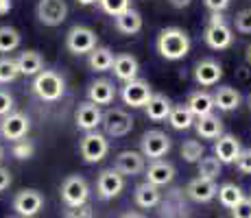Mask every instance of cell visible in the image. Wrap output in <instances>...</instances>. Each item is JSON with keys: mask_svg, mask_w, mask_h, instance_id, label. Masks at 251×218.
Masks as SVG:
<instances>
[{"mask_svg": "<svg viewBox=\"0 0 251 218\" xmlns=\"http://www.w3.org/2000/svg\"><path fill=\"white\" fill-rule=\"evenodd\" d=\"M240 142L234 138L231 133H223L214 144V157L219 159L221 164H234L236 157L240 155Z\"/></svg>", "mask_w": 251, "mask_h": 218, "instance_id": "cell-16", "label": "cell"}, {"mask_svg": "<svg viewBox=\"0 0 251 218\" xmlns=\"http://www.w3.org/2000/svg\"><path fill=\"white\" fill-rule=\"evenodd\" d=\"M203 2H205V7L210 9L212 13H223L225 9L229 7L231 0H203Z\"/></svg>", "mask_w": 251, "mask_h": 218, "instance_id": "cell-42", "label": "cell"}, {"mask_svg": "<svg viewBox=\"0 0 251 218\" xmlns=\"http://www.w3.org/2000/svg\"><path fill=\"white\" fill-rule=\"evenodd\" d=\"M11 218H22V216H11Z\"/></svg>", "mask_w": 251, "mask_h": 218, "instance_id": "cell-53", "label": "cell"}, {"mask_svg": "<svg viewBox=\"0 0 251 218\" xmlns=\"http://www.w3.org/2000/svg\"><path fill=\"white\" fill-rule=\"evenodd\" d=\"M133 196H136V203L140 207H144V210H151V207H155L157 203H160L162 198V192L157 190L155 186H151V183H138L136 186V192H133Z\"/></svg>", "mask_w": 251, "mask_h": 218, "instance_id": "cell-27", "label": "cell"}, {"mask_svg": "<svg viewBox=\"0 0 251 218\" xmlns=\"http://www.w3.org/2000/svg\"><path fill=\"white\" fill-rule=\"evenodd\" d=\"M195 129L203 140H216L223 135V120L214 114L201 116V118L195 120Z\"/></svg>", "mask_w": 251, "mask_h": 218, "instance_id": "cell-21", "label": "cell"}, {"mask_svg": "<svg viewBox=\"0 0 251 218\" xmlns=\"http://www.w3.org/2000/svg\"><path fill=\"white\" fill-rule=\"evenodd\" d=\"M234 26H236V31H238V33L251 35V9H243L240 13H236Z\"/></svg>", "mask_w": 251, "mask_h": 218, "instance_id": "cell-37", "label": "cell"}, {"mask_svg": "<svg viewBox=\"0 0 251 218\" xmlns=\"http://www.w3.org/2000/svg\"><path fill=\"white\" fill-rule=\"evenodd\" d=\"M212 100H214V107H219L221 111H234V109H238L243 96H240V92L234 90V87L223 85V87H219V90L214 92Z\"/></svg>", "mask_w": 251, "mask_h": 218, "instance_id": "cell-23", "label": "cell"}, {"mask_svg": "<svg viewBox=\"0 0 251 218\" xmlns=\"http://www.w3.org/2000/svg\"><path fill=\"white\" fill-rule=\"evenodd\" d=\"M120 218H144V216L140 214V212H125V214L120 216Z\"/></svg>", "mask_w": 251, "mask_h": 218, "instance_id": "cell-48", "label": "cell"}, {"mask_svg": "<svg viewBox=\"0 0 251 218\" xmlns=\"http://www.w3.org/2000/svg\"><path fill=\"white\" fill-rule=\"evenodd\" d=\"M9 9H11V0H0V16L9 13Z\"/></svg>", "mask_w": 251, "mask_h": 218, "instance_id": "cell-46", "label": "cell"}, {"mask_svg": "<svg viewBox=\"0 0 251 218\" xmlns=\"http://www.w3.org/2000/svg\"><path fill=\"white\" fill-rule=\"evenodd\" d=\"M76 2H79V4H85V7H88V4H94V2H99V0H76Z\"/></svg>", "mask_w": 251, "mask_h": 218, "instance_id": "cell-49", "label": "cell"}, {"mask_svg": "<svg viewBox=\"0 0 251 218\" xmlns=\"http://www.w3.org/2000/svg\"><path fill=\"white\" fill-rule=\"evenodd\" d=\"M231 216L234 218H251V198L245 196L240 203L231 207Z\"/></svg>", "mask_w": 251, "mask_h": 218, "instance_id": "cell-40", "label": "cell"}, {"mask_svg": "<svg viewBox=\"0 0 251 218\" xmlns=\"http://www.w3.org/2000/svg\"><path fill=\"white\" fill-rule=\"evenodd\" d=\"M181 157L186 159L188 164H197L201 157H205L203 144L197 142V140H186V142L181 144Z\"/></svg>", "mask_w": 251, "mask_h": 218, "instance_id": "cell-34", "label": "cell"}, {"mask_svg": "<svg viewBox=\"0 0 251 218\" xmlns=\"http://www.w3.org/2000/svg\"><path fill=\"white\" fill-rule=\"evenodd\" d=\"M100 124H103L105 133H107L109 138H123V135H127L129 131L133 129V118L125 109L112 107L103 114Z\"/></svg>", "mask_w": 251, "mask_h": 218, "instance_id": "cell-5", "label": "cell"}, {"mask_svg": "<svg viewBox=\"0 0 251 218\" xmlns=\"http://www.w3.org/2000/svg\"><path fill=\"white\" fill-rule=\"evenodd\" d=\"M68 218H92V210H90L88 205L75 207L72 212H68Z\"/></svg>", "mask_w": 251, "mask_h": 218, "instance_id": "cell-43", "label": "cell"}, {"mask_svg": "<svg viewBox=\"0 0 251 218\" xmlns=\"http://www.w3.org/2000/svg\"><path fill=\"white\" fill-rule=\"evenodd\" d=\"M88 64L94 72H107L114 64V52L109 50L107 46H96L94 50L90 52Z\"/></svg>", "mask_w": 251, "mask_h": 218, "instance_id": "cell-29", "label": "cell"}, {"mask_svg": "<svg viewBox=\"0 0 251 218\" xmlns=\"http://www.w3.org/2000/svg\"><path fill=\"white\" fill-rule=\"evenodd\" d=\"M144 109H147V118L149 120H153V122H162V120L168 118L173 105H171V100H168V96L153 94L151 98H149V103H147V107Z\"/></svg>", "mask_w": 251, "mask_h": 218, "instance_id": "cell-24", "label": "cell"}, {"mask_svg": "<svg viewBox=\"0 0 251 218\" xmlns=\"http://www.w3.org/2000/svg\"><path fill=\"white\" fill-rule=\"evenodd\" d=\"M116 28L120 33H125V35H136L140 28H142V16H140L136 9L129 7L127 11L116 16Z\"/></svg>", "mask_w": 251, "mask_h": 218, "instance_id": "cell-26", "label": "cell"}, {"mask_svg": "<svg viewBox=\"0 0 251 218\" xmlns=\"http://www.w3.org/2000/svg\"><path fill=\"white\" fill-rule=\"evenodd\" d=\"M88 96H90V103H94L96 107H99V105H109L116 96V87H114L112 81L99 79L90 85Z\"/></svg>", "mask_w": 251, "mask_h": 218, "instance_id": "cell-22", "label": "cell"}, {"mask_svg": "<svg viewBox=\"0 0 251 218\" xmlns=\"http://www.w3.org/2000/svg\"><path fill=\"white\" fill-rule=\"evenodd\" d=\"M114 74L116 79L125 81V83H129V81H133L138 76V70H140V64L138 59L133 55H129V52H120V55L114 57Z\"/></svg>", "mask_w": 251, "mask_h": 218, "instance_id": "cell-19", "label": "cell"}, {"mask_svg": "<svg viewBox=\"0 0 251 218\" xmlns=\"http://www.w3.org/2000/svg\"><path fill=\"white\" fill-rule=\"evenodd\" d=\"M13 109V98L4 90H0V116H9Z\"/></svg>", "mask_w": 251, "mask_h": 218, "instance_id": "cell-41", "label": "cell"}, {"mask_svg": "<svg viewBox=\"0 0 251 218\" xmlns=\"http://www.w3.org/2000/svg\"><path fill=\"white\" fill-rule=\"evenodd\" d=\"M197 164H199V177L201 179H210V181H214L216 177H221V168H223V164H221L216 157H201Z\"/></svg>", "mask_w": 251, "mask_h": 218, "instance_id": "cell-32", "label": "cell"}, {"mask_svg": "<svg viewBox=\"0 0 251 218\" xmlns=\"http://www.w3.org/2000/svg\"><path fill=\"white\" fill-rule=\"evenodd\" d=\"M247 61H249V64H251V44H249V46H247Z\"/></svg>", "mask_w": 251, "mask_h": 218, "instance_id": "cell-50", "label": "cell"}, {"mask_svg": "<svg viewBox=\"0 0 251 218\" xmlns=\"http://www.w3.org/2000/svg\"><path fill=\"white\" fill-rule=\"evenodd\" d=\"M173 179H175V166L171 162H166V159H155L147 168V183H151L155 188L166 186Z\"/></svg>", "mask_w": 251, "mask_h": 218, "instance_id": "cell-17", "label": "cell"}, {"mask_svg": "<svg viewBox=\"0 0 251 218\" xmlns=\"http://www.w3.org/2000/svg\"><path fill=\"white\" fill-rule=\"evenodd\" d=\"M216 196H219L221 205L227 207V210H231L236 203H240L245 198V192L240 190L236 183H223V186L219 188V192H216Z\"/></svg>", "mask_w": 251, "mask_h": 218, "instance_id": "cell-31", "label": "cell"}, {"mask_svg": "<svg viewBox=\"0 0 251 218\" xmlns=\"http://www.w3.org/2000/svg\"><path fill=\"white\" fill-rule=\"evenodd\" d=\"M33 144L28 142V140H20V142H16L13 144V157L16 159H28V157H33Z\"/></svg>", "mask_w": 251, "mask_h": 218, "instance_id": "cell-38", "label": "cell"}, {"mask_svg": "<svg viewBox=\"0 0 251 218\" xmlns=\"http://www.w3.org/2000/svg\"><path fill=\"white\" fill-rule=\"evenodd\" d=\"M203 40L212 50H225V48L231 46L234 35H231V28L227 24H207Z\"/></svg>", "mask_w": 251, "mask_h": 218, "instance_id": "cell-14", "label": "cell"}, {"mask_svg": "<svg viewBox=\"0 0 251 218\" xmlns=\"http://www.w3.org/2000/svg\"><path fill=\"white\" fill-rule=\"evenodd\" d=\"M28 129H31V122H28V118L24 114H20V111L4 116V120L0 122V135H2L4 140H11V142L24 140Z\"/></svg>", "mask_w": 251, "mask_h": 218, "instance_id": "cell-10", "label": "cell"}, {"mask_svg": "<svg viewBox=\"0 0 251 218\" xmlns=\"http://www.w3.org/2000/svg\"><path fill=\"white\" fill-rule=\"evenodd\" d=\"M120 96H123L125 105H131V107H147L149 98L153 96V90L147 81L133 79V81H129V83L123 85Z\"/></svg>", "mask_w": 251, "mask_h": 218, "instance_id": "cell-9", "label": "cell"}, {"mask_svg": "<svg viewBox=\"0 0 251 218\" xmlns=\"http://www.w3.org/2000/svg\"><path fill=\"white\" fill-rule=\"evenodd\" d=\"M114 170L118 174H127V177H133V174H140L144 170V157L140 151H120L116 155L114 162Z\"/></svg>", "mask_w": 251, "mask_h": 218, "instance_id": "cell-13", "label": "cell"}, {"mask_svg": "<svg viewBox=\"0 0 251 218\" xmlns=\"http://www.w3.org/2000/svg\"><path fill=\"white\" fill-rule=\"evenodd\" d=\"M0 159H2V148H0Z\"/></svg>", "mask_w": 251, "mask_h": 218, "instance_id": "cell-51", "label": "cell"}, {"mask_svg": "<svg viewBox=\"0 0 251 218\" xmlns=\"http://www.w3.org/2000/svg\"><path fill=\"white\" fill-rule=\"evenodd\" d=\"M216 192H219V186H216V181H210V179H192L190 183H188L186 188V194L192 198V201L197 203H207L212 201V198L216 196Z\"/></svg>", "mask_w": 251, "mask_h": 218, "instance_id": "cell-20", "label": "cell"}, {"mask_svg": "<svg viewBox=\"0 0 251 218\" xmlns=\"http://www.w3.org/2000/svg\"><path fill=\"white\" fill-rule=\"evenodd\" d=\"M168 2H171L173 7H175V9H186L188 4L192 2V0H168Z\"/></svg>", "mask_w": 251, "mask_h": 218, "instance_id": "cell-45", "label": "cell"}, {"mask_svg": "<svg viewBox=\"0 0 251 218\" xmlns=\"http://www.w3.org/2000/svg\"><path fill=\"white\" fill-rule=\"evenodd\" d=\"M20 46V33L11 26H0V52H11Z\"/></svg>", "mask_w": 251, "mask_h": 218, "instance_id": "cell-33", "label": "cell"}, {"mask_svg": "<svg viewBox=\"0 0 251 218\" xmlns=\"http://www.w3.org/2000/svg\"><path fill=\"white\" fill-rule=\"evenodd\" d=\"M9 186H11V172L0 166V192H4Z\"/></svg>", "mask_w": 251, "mask_h": 218, "instance_id": "cell-44", "label": "cell"}, {"mask_svg": "<svg viewBox=\"0 0 251 218\" xmlns=\"http://www.w3.org/2000/svg\"><path fill=\"white\" fill-rule=\"evenodd\" d=\"M236 168H238L243 174H251V151L249 148H243L240 151V155L236 157Z\"/></svg>", "mask_w": 251, "mask_h": 218, "instance_id": "cell-39", "label": "cell"}, {"mask_svg": "<svg viewBox=\"0 0 251 218\" xmlns=\"http://www.w3.org/2000/svg\"><path fill=\"white\" fill-rule=\"evenodd\" d=\"M186 107L195 118H201V116L212 114V109H214V100H212V96L207 94V92H192V94L188 96Z\"/></svg>", "mask_w": 251, "mask_h": 218, "instance_id": "cell-25", "label": "cell"}, {"mask_svg": "<svg viewBox=\"0 0 251 218\" xmlns=\"http://www.w3.org/2000/svg\"><path fill=\"white\" fill-rule=\"evenodd\" d=\"M44 207V196L37 190H22L13 198V210L22 218H33Z\"/></svg>", "mask_w": 251, "mask_h": 218, "instance_id": "cell-11", "label": "cell"}, {"mask_svg": "<svg viewBox=\"0 0 251 218\" xmlns=\"http://www.w3.org/2000/svg\"><path fill=\"white\" fill-rule=\"evenodd\" d=\"M75 120H76V127L90 133V131H94L100 124V120H103V111L96 107L94 103L88 100V103H81L79 107H76Z\"/></svg>", "mask_w": 251, "mask_h": 218, "instance_id": "cell-18", "label": "cell"}, {"mask_svg": "<svg viewBox=\"0 0 251 218\" xmlns=\"http://www.w3.org/2000/svg\"><path fill=\"white\" fill-rule=\"evenodd\" d=\"M210 24H225V20H223V16H221V13H212V16H210Z\"/></svg>", "mask_w": 251, "mask_h": 218, "instance_id": "cell-47", "label": "cell"}, {"mask_svg": "<svg viewBox=\"0 0 251 218\" xmlns=\"http://www.w3.org/2000/svg\"><path fill=\"white\" fill-rule=\"evenodd\" d=\"M66 46L72 55H90L96 48V33L88 26H72L66 35Z\"/></svg>", "mask_w": 251, "mask_h": 218, "instance_id": "cell-7", "label": "cell"}, {"mask_svg": "<svg viewBox=\"0 0 251 218\" xmlns=\"http://www.w3.org/2000/svg\"><path fill=\"white\" fill-rule=\"evenodd\" d=\"M221 76H223V68L214 59H203L195 66V81L203 87L216 85L221 81Z\"/></svg>", "mask_w": 251, "mask_h": 218, "instance_id": "cell-15", "label": "cell"}, {"mask_svg": "<svg viewBox=\"0 0 251 218\" xmlns=\"http://www.w3.org/2000/svg\"><path fill=\"white\" fill-rule=\"evenodd\" d=\"M88 196H90V188H88V181L79 174H70L68 179L64 181L61 186V198L68 207H81L88 203Z\"/></svg>", "mask_w": 251, "mask_h": 218, "instance_id": "cell-4", "label": "cell"}, {"mask_svg": "<svg viewBox=\"0 0 251 218\" xmlns=\"http://www.w3.org/2000/svg\"><path fill=\"white\" fill-rule=\"evenodd\" d=\"M18 64V70H20V74H26V76H35L42 72V66H44V61H42L40 52L35 50H24L20 57L16 59Z\"/></svg>", "mask_w": 251, "mask_h": 218, "instance_id": "cell-28", "label": "cell"}, {"mask_svg": "<svg viewBox=\"0 0 251 218\" xmlns=\"http://www.w3.org/2000/svg\"><path fill=\"white\" fill-rule=\"evenodd\" d=\"M168 122H171L173 129L186 131L195 124V116L188 111L186 105H175V107L171 109V114H168Z\"/></svg>", "mask_w": 251, "mask_h": 218, "instance_id": "cell-30", "label": "cell"}, {"mask_svg": "<svg viewBox=\"0 0 251 218\" xmlns=\"http://www.w3.org/2000/svg\"><path fill=\"white\" fill-rule=\"evenodd\" d=\"M33 92L40 96L42 100H59L66 92V83L57 72L52 70H42L40 74H35V81H33Z\"/></svg>", "mask_w": 251, "mask_h": 218, "instance_id": "cell-2", "label": "cell"}, {"mask_svg": "<svg viewBox=\"0 0 251 218\" xmlns=\"http://www.w3.org/2000/svg\"><path fill=\"white\" fill-rule=\"evenodd\" d=\"M79 151H81V157H83L88 164H96L107 155L109 142L103 133H99V131H90V133H85L83 140H81Z\"/></svg>", "mask_w": 251, "mask_h": 218, "instance_id": "cell-6", "label": "cell"}, {"mask_svg": "<svg viewBox=\"0 0 251 218\" xmlns=\"http://www.w3.org/2000/svg\"><path fill=\"white\" fill-rule=\"evenodd\" d=\"M125 188V177L118 174L114 168H107L99 174V181H96V190H99V196L109 201V198L118 196Z\"/></svg>", "mask_w": 251, "mask_h": 218, "instance_id": "cell-12", "label": "cell"}, {"mask_svg": "<svg viewBox=\"0 0 251 218\" xmlns=\"http://www.w3.org/2000/svg\"><path fill=\"white\" fill-rule=\"evenodd\" d=\"M18 74H20V70H18L16 59H11V57L0 59V83H11L18 79Z\"/></svg>", "mask_w": 251, "mask_h": 218, "instance_id": "cell-35", "label": "cell"}, {"mask_svg": "<svg viewBox=\"0 0 251 218\" xmlns=\"http://www.w3.org/2000/svg\"><path fill=\"white\" fill-rule=\"evenodd\" d=\"M68 16L66 0H40L37 2V18L46 26H59Z\"/></svg>", "mask_w": 251, "mask_h": 218, "instance_id": "cell-8", "label": "cell"}, {"mask_svg": "<svg viewBox=\"0 0 251 218\" xmlns=\"http://www.w3.org/2000/svg\"><path fill=\"white\" fill-rule=\"evenodd\" d=\"M168 151H171V138L160 129L147 131L140 140V153H142V157L151 159V162L162 159Z\"/></svg>", "mask_w": 251, "mask_h": 218, "instance_id": "cell-3", "label": "cell"}, {"mask_svg": "<svg viewBox=\"0 0 251 218\" xmlns=\"http://www.w3.org/2000/svg\"><path fill=\"white\" fill-rule=\"evenodd\" d=\"M249 107H251V94H249Z\"/></svg>", "mask_w": 251, "mask_h": 218, "instance_id": "cell-52", "label": "cell"}, {"mask_svg": "<svg viewBox=\"0 0 251 218\" xmlns=\"http://www.w3.org/2000/svg\"><path fill=\"white\" fill-rule=\"evenodd\" d=\"M157 52L168 61H179L190 52V37L179 26H168L162 28L157 35Z\"/></svg>", "mask_w": 251, "mask_h": 218, "instance_id": "cell-1", "label": "cell"}, {"mask_svg": "<svg viewBox=\"0 0 251 218\" xmlns=\"http://www.w3.org/2000/svg\"><path fill=\"white\" fill-rule=\"evenodd\" d=\"M100 7H103L105 13H109V16H120L123 11H127L131 4H129V0H99Z\"/></svg>", "mask_w": 251, "mask_h": 218, "instance_id": "cell-36", "label": "cell"}]
</instances>
